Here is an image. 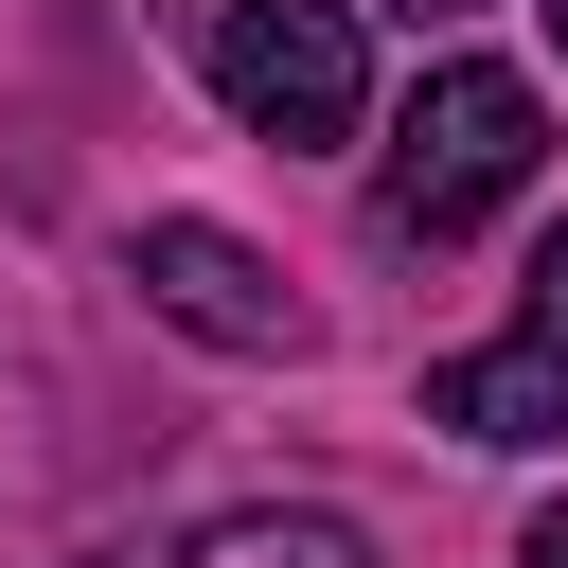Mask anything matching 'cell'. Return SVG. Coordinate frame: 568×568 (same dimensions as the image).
<instances>
[{
	"label": "cell",
	"mask_w": 568,
	"mask_h": 568,
	"mask_svg": "<svg viewBox=\"0 0 568 568\" xmlns=\"http://www.w3.org/2000/svg\"><path fill=\"white\" fill-rule=\"evenodd\" d=\"M550 160V106L497 71V53H444L426 89H408V124H390V178H373V213L408 231V248H444V231H479L515 178Z\"/></svg>",
	"instance_id": "6da1fadb"
},
{
	"label": "cell",
	"mask_w": 568,
	"mask_h": 568,
	"mask_svg": "<svg viewBox=\"0 0 568 568\" xmlns=\"http://www.w3.org/2000/svg\"><path fill=\"white\" fill-rule=\"evenodd\" d=\"M195 53H213V106H231L248 142H355V124H373L355 0H213Z\"/></svg>",
	"instance_id": "7a4b0ae2"
},
{
	"label": "cell",
	"mask_w": 568,
	"mask_h": 568,
	"mask_svg": "<svg viewBox=\"0 0 568 568\" xmlns=\"http://www.w3.org/2000/svg\"><path fill=\"white\" fill-rule=\"evenodd\" d=\"M426 426H444V444H568V231L532 248L515 337H479V355L426 373Z\"/></svg>",
	"instance_id": "3957f363"
},
{
	"label": "cell",
	"mask_w": 568,
	"mask_h": 568,
	"mask_svg": "<svg viewBox=\"0 0 568 568\" xmlns=\"http://www.w3.org/2000/svg\"><path fill=\"white\" fill-rule=\"evenodd\" d=\"M124 284H142L178 337H213V355H302V337H320V320L266 284V248H231L213 213H160V231L124 248Z\"/></svg>",
	"instance_id": "277c9868"
},
{
	"label": "cell",
	"mask_w": 568,
	"mask_h": 568,
	"mask_svg": "<svg viewBox=\"0 0 568 568\" xmlns=\"http://www.w3.org/2000/svg\"><path fill=\"white\" fill-rule=\"evenodd\" d=\"M178 568H373V550H355V515H213Z\"/></svg>",
	"instance_id": "5b68a950"
},
{
	"label": "cell",
	"mask_w": 568,
	"mask_h": 568,
	"mask_svg": "<svg viewBox=\"0 0 568 568\" xmlns=\"http://www.w3.org/2000/svg\"><path fill=\"white\" fill-rule=\"evenodd\" d=\"M515 568H568V497H550V515H532V532H515Z\"/></svg>",
	"instance_id": "8992f818"
},
{
	"label": "cell",
	"mask_w": 568,
	"mask_h": 568,
	"mask_svg": "<svg viewBox=\"0 0 568 568\" xmlns=\"http://www.w3.org/2000/svg\"><path fill=\"white\" fill-rule=\"evenodd\" d=\"M390 18H462V0H390Z\"/></svg>",
	"instance_id": "52a82bcc"
},
{
	"label": "cell",
	"mask_w": 568,
	"mask_h": 568,
	"mask_svg": "<svg viewBox=\"0 0 568 568\" xmlns=\"http://www.w3.org/2000/svg\"><path fill=\"white\" fill-rule=\"evenodd\" d=\"M550 36H568V0H550Z\"/></svg>",
	"instance_id": "ba28073f"
}]
</instances>
